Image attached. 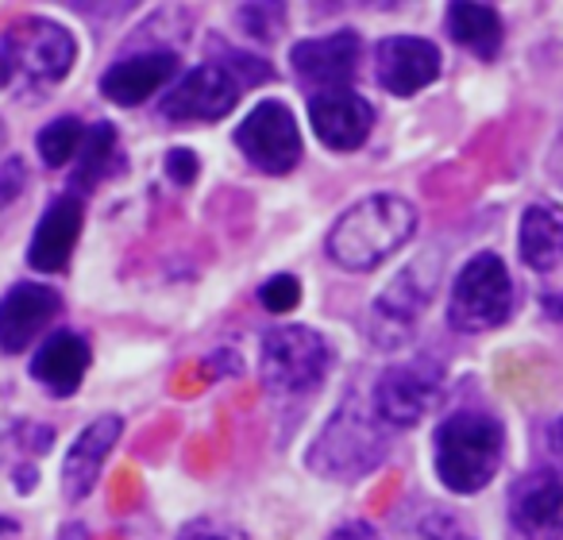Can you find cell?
<instances>
[{
    "mask_svg": "<svg viewBox=\"0 0 563 540\" xmlns=\"http://www.w3.org/2000/svg\"><path fill=\"white\" fill-rule=\"evenodd\" d=\"M258 371H263V386L278 401L309 398L329 378L332 348L321 332L301 329V324H286V329L266 332Z\"/></svg>",
    "mask_w": 563,
    "mask_h": 540,
    "instance_id": "cell-4",
    "label": "cell"
},
{
    "mask_svg": "<svg viewBox=\"0 0 563 540\" xmlns=\"http://www.w3.org/2000/svg\"><path fill=\"white\" fill-rule=\"evenodd\" d=\"M243 86L217 63H201L158 101V117L170 124H212L228 117L240 101Z\"/></svg>",
    "mask_w": 563,
    "mask_h": 540,
    "instance_id": "cell-10",
    "label": "cell"
},
{
    "mask_svg": "<svg viewBox=\"0 0 563 540\" xmlns=\"http://www.w3.org/2000/svg\"><path fill=\"white\" fill-rule=\"evenodd\" d=\"M81 228H86V201L78 194L55 197L27 240V266L40 275H63L81 240Z\"/></svg>",
    "mask_w": 563,
    "mask_h": 540,
    "instance_id": "cell-15",
    "label": "cell"
},
{
    "mask_svg": "<svg viewBox=\"0 0 563 540\" xmlns=\"http://www.w3.org/2000/svg\"><path fill=\"white\" fill-rule=\"evenodd\" d=\"M89 340L78 337V332H55V337L40 340L32 355V378L40 386H47L55 398H66L81 386L89 371Z\"/></svg>",
    "mask_w": 563,
    "mask_h": 540,
    "instance_id": "cell-19",
    "label": "cell"
},
{
    "mask_svg": "<svg viewBox=\"0 0 563 540\" xmlns=\"http://www.w3.org/2000/svg\"><path fill=\"white\" fill-rule=\"evenodd\" d=\"M390 437L394 432L378 421L371 401H363L360 394H347V401L332 414L321 437L309 444L306 463L313 475L329 478V483H360L371 471L383 467L386 452H390Z\"/></svg>",
    "mask_w": 563,
    "mask_h": 540,
    "instance_id": "cell-2",
    "label": "cell"
},
{
    "mask_svg": "<svg viewBox=\"0 0 563 540\" xmlns=\"http://www.w3.org/2000/svg\"><path fill=\"white\" fill-rule=\"evenodd\" d=\"M258 301H263V309H271V313H290V309H298V301H301L298 278L278 275V278H271V283H263Z\"/></svg>",
    "mask_w": 563,
    "mask_h": 540,
    "instance_id": "cell-25",
    "label": "cell"
},
{
    "mask_svg": "<svg viewBox=\"0 0 563 540\" xmlns=\"http://www.w3.org/2000/svg\"><path fill=\"white\" fill-rule=\"evenodd\" d=\"M363 43L355 32H332L317 35V40H301L290 51V66L313 93H340L352 89L355 74H360Z\"/></svg>",
    "mask_w": 563,
    "mask_h": 540,
    "instance_id": "cell-11",
    "label": "cell"
},
{
    "mask_svg": "<svg viewBox=\"0 0 563 540\" xmlns=\"http://www.w3.org/2000/svg\"><path fill=\"white\" fill-rule=\"evenodd\" d=\"M178 74V55L174 51H143V55L120 58L101 78V93L120 109H140L147 104L166 81Z\"/></svg>",
    "mask_w": 563,
    "mask_h": 540,
    "instance_id": "cell-18",
    "label": "cell"
},
{
    "mask_svg": "<svg viewBox=\"0 0 563 540\" xmlns=\"http://www.w3.org/2000/svg\"><path fill=\"white\" fill-rule=\"evenodd\" d=\"M440 390H444V371L432 360H406L386 367L375 378L371 390V409L386 429H413L437 409Z\"/></svg>",
    "mask_w": 563,
    "mask_h": 540,
    "instance_id": "cell-7",
    "label": "cell"
},
{
    "mask_svg": "<svg viewBox=\"0 0 563 540\" xmlns=\"http://www.w3.org/2000/svg\"><path fill=\"white\" fill-rule=\"evenodd\" d=\"M58 540H89V529L81 521H74V525H66V529L58 532Z\"/></svg>",
    "mask_w": 563,
    "mask_h": 540,
    "instance_id": "cell-33",
    "label": "cell"
},
{
    "mask_svg": "<svg viewBox=\"0 0 563 540\" xmlns=\"http://www.w3.org/2000/svg\"><path fill=\"white\" fill-rule=\"evenodd\" d=\"M86 135H89V128L81 124L78 117H58V120H51L47 128H40L35 147H40V158L51 170H63V166L78 163L81 147H86Z\"/></svg>",
    "mask_w": 563,
    "mask_h": 540,
    "instance_id": "cell-23",
    "label": "cell"
},
{
    "mask_svg": "<svg viewBox=\"0 0 563 540\" xmlns=\"http://www.w3.org/2000/svg\"><path fill=\"white\" fill-rule=\"evenodd\" d=\"M4 158L9 155H4V124H0V163H4Z\"/></svg>",
    "mask_w": 563,
    "mask_h": 540,
    "instance_id": "cell-35",
    "label": "cell"
},
{
    "mask_svg": "<svg viewBox=\"0 0 563 540\" xmlns=\"http://www.w3.org/2000/svg\"><path fill=\"white\" fill-rule=\"evenodd\" d=\"M517 247H521V258L529 271L537 275H548L563 263V209L560 205H529L521 217V228H517Z\"/></svg>",
    "mask_w": 563,
    "mask_h": 540,
    "instance_id": "cell-20",
    "label": "cell"
},
{
    "mask_svg": "<svg viewBox=\"0 0 563 540\" xmlns=\"http://www.w3.org/2000/svg\"><path fill=\"white\" fill-rule=\"evenodd\" d=\"M178 540H247V532L232 521H217V517H197L178 532Z\"/></svg>",
    "mask_w": 563,
    "mask_h": 540,
    "instance_id": "cell-26",
    "label": "cell"
},
{
    "mask_svg": "<svg viewBox=\"0 0 563 540\" xmlns=\"http://www.w3.org/2000/svg\"><path fill=\"white\" fill-rule=\"evenodd\" d=\"M120 432H124V421L117 414H104L97 421H89L86 429L78 432V440L70 444L63 463V494L66 502H86L93 494L97 478L104 471V460L117 448Z\"/></svg>",
    "mask_w": 563,
    "mask_h": 540,
    "instance_id": "cell-17",
    "label": "cell"
},
{
    "mask_svg": "<svg viewBox=\"0 0 563 540\" xmlns=\"http://www.w3.org/2000/svg\"><path fill=\"white\" fill-rule=\"evenodd\" d=\"M437 286H440V255H432V251L429 255H417L401 275H394V283L371 306V340L383 352H394V348L406 344L417 324H421L424 309L437 298Z\"/></svg>",
    "mask_w": 563,
    "mask_h": 540,
    "instance_id": "cell-6",
    "label": "cell"
},
{
    "mask_svg": "<svg viewBox=\"0 0 563 540\" xmlns=\"http://www.w3.org/2000/svg\"><path fill=\"white\" fill-rule=\"evenodd\" d=\"M166 174H170L174 186H189V181L197 178V155L186 147H174L170 155H166Z\"/></svg>",
    "mask_w": 563,
    "mask_h": 540,
    "instance_id": "cell-29",
    "label": "cell"
},
{
    "mask_svg": "<svg viewBox=\"0 0 563 540\" xmlns=\"http://www.w3.org/2000/svg\"><path fill=\"white\" fill-rule=\"evenodd\" d=\"M120 166H124V158H120V147H117V128L112 124H93L86 135V147H81L78 155V186H97V181H104L109 174H117Z\"/></svg>",
    "mask_w": 563,
    "mask_h": 540,
    "instance_id": "cell-22",
    "label": "cell"
},
{
    "mask_svg": "<svg viewBox=\"0 0 563 540\" xmlns=\"http://www.w3.org/2000/svg\"><path fill=\"white\" fill-rule=\"evenodd\" d=\"M329 540H383V532L367 521H344L329 532Z\"/></svg>",
    "mask_w": 563,
    "mask_h": 540,
    "instance_id": "cell-30",
    "label": "cell"
},
{
    "mask_svg": "<svg viewBox=\"0 0 563 540\" xmlns=\"http://www.w3.org/2000/svg\"><path fill=\"white\" fill-rule=\"evenodd\" d=\"M444 24H448V35H452L463 51L483 58V63H490L501 51V40H506L498 9L478 4V0H455L452 9H448Z\"/></svg>",
    "mask_w": 563,
    "mask_h": 540,
    "instance_id": "cell-21",
    "label": "cell"
},
{
    "mask_svg": "<svg viewBox=\"0 0 563 540\" xmlns=\"http://www.w3.org/2000/svg\"><path fill=\"white\" fill-rule=\"evenodd\" d=\"M232 140L243 151V158L263 174H290L306 151L298 120L282 101H258L235 128Z\"/></svg>",
    "mask_w": 563,
    "mask_h": 540,
    "instance_id": "cell-9",
    "label": "cell"
},
{
    "mask_svg": "<svg viewBox=\"0 0 563 540\" xmlns=\"http://www.w3.org/2000/svg\"><path fill=\"white\" fill-rule=\"evenodd\" d=\"M27 186V166L20 155H9L4 163H0V209H9L12 201H16L20 194H24Z\"/></svg>",
    "mask_w": 563,
    "mask_h": 540,
    "instance_id": "cell-27",
    "label": "cell"
},
{
    "mask_svg": "<svg viewBox=\"0 0 563 540\" xmlns=\"http://www.w3.org/2000/svg\"><path fill=\"white\" fill-rule=\"evenodd\" d=\"M544 452H548V460L555 463V471L563 475V417H555L544 429Z\"/></svg>",
    "mask_w": 563,
    "mask_h": 540,
    "instance_id": "cell-31",
    "label": "cell"
},
{
    "mask_svg": "<svg viewBox=\"0 0 563 540\" xmlns=\"http://www.w3.org/2000/svg\"><path fill=\"white\" fill-rule=\"evenodd\" d=\"M440 47L421 35H386L375 47V81L390 97H417L440 78Z\"/></svg>",
    "mask_w": 563,
    "mask_h": 540,
    "instance_id": "cell-12",
    "label": "cell"
},
{
    "mask_svg": "<svg viewBox=\"0 0 563 540\" xmlns=\"http://www.w3.org/2000/svg\"><path fill=\"white\" fill-rule=\"evenodd\" d=\"M417 232V209L398 194H371L355 201L336 224L329 228L324 255L352 275H367L398 255Z\"/></svg>",
    "mask_w": 563,
    "mask_h": 540,
    "instance_id": "cell-1",
    "label": "cell"
},
{
    "mask_svg": "<svg viewBox=\"0 0 563 540\" xmlns=\"http://www.w3.org/2000/svg\"><path fill=\"white\" fill-rule=\"evenodd\" d=\"M235 20H240V27H243L247 40L271 43L274 35H278L282 20H286V12H282L278 4H247V9L235 12Z\"/></svg>",
    "mask_w": 563,
    "mask_h": 540,
    "instance_id": "cell-24",
    "label": "cell"
},
{
    "mask_svg": "<svg viewBox=\"0 0 563 540\" xmlns=\"http://www.w3.org/2000/svg\"><path fill=\"white\" fill-rule=\"evenodd\" d=\"M501 455H506V432L498 417L483 409H460L440 421L432 460H437V478L452 494L486 491L498 475Z\"/></svg>",
    "mask_w": 563,
    "mask_h": 540,
    "instance_id": "cell-3",
    "label": "cell"
},
{
    "mask_svg": "<svg viewBox=\"0 0 563 540\" xmlns=\"http://www.w3.org/2000/svg\"><path fill=\"white\" fill-rule=\"evenodd\" d=\"M509 521L529 540L563 537V475L555 467H537L521 475L509 491Z\"/></svg>",
    "mask_w": 563,
    "mask_h": 540,
    "instance_id": "cell-13",
    "label": "cell"
},
{
    "mask_svg": "<svg viewBox=\"0 0 563 540\" xmlns=\"http://www.w3.org/2000/svg\"><path fill=\"white\" fill-rule=\"evenodd\" d=\"M548 313L555 317V321H563V294H552V298H544Z\"/></svg>",
    "mask_w": 563,
    "mask_h": 540,
    "instance_id": "cell-34",
    "label": "cell"
},
{
    "mask_svg": "<svg viewBox=\"0 0 563 540\" xmlns=\"http://www.w3.org/2000/svg\"><path fill=\"white\" fill-rule=\"evenodd\" d=\"M421 532H424V540H475L471 532H463V529H460V521H455V517H448V514L424 517V521H421Z\"/></svg>",
    "mask_w": 563,
    "mask_h": 540,
    "instance_id": "cell-28",
    "label": "cell"
},
{
    "mask_svg": "<svg viewBox=\"0 0 563 540\" xmlns=\"http://www.w3.org/2000/svg\"><path fill=\"white\" fill-rule=\"evenodd\" d=\"M4 55L12 58L16 74H24L32 86H58L74 70L78 43L63 24L47 16H24L4 32Z\"/></svg>",
    "mask_w": 563,
    "mask_h": 540,
    "instance_id": "cell-8",
    "label": "cell"
},
{
    "mask_svg": "<svg viewBox=\"0 0 563 540\" xmlns=\"http://www.w3.org/2000/svg\"><path fill=\"white\" fill-rule=\"evenodd\" d=\"M514 313V278L494 251H478L463 263L452 283L448 301V324L455 332H490Z\"/></svg>",
    "mask_w": 563,
    "mask_h": 540,
    "instance_id": "cell-5",
    "label": "cell"
},
{
    "mask_svg": "<svg viewBox=\"0 0 563 540\" xmlns=\"http://www.w3.org/2000/svg\"><path fill=\"white\" fill-rule=\"evenodd\" d=\"M63 313V294L47 283H16L0 298V352L20 355L35 348L47 324Z\"/></svg>",
    "mask_w": 563,
    "mask_h": 540,
    "instance_id": "cell-14",
    "label": "cell"
},
{
    "mask_svg": "<svg viewBox=\"0 0 563 540\" xmlns=\"http://www.w3.org/2000/svg\"><path fill=\"white\" fill-rule=\"evenodd\" d=\"M309 124H313L317 140L329 151H360L371 140L375 128V109L367 97L340 89V93H313L309 97Z\"/></svg>",
    "mask_w": 563,
    "mask_h": 540,
    "instance_id": "cell-16",
    "label": "cell"
},
{
    "mask_svg": "<svg viewBox=\"0 0 563 540\" xmlns=\"http://www.w3.org/2000/svg\"><path fill=\"white\" fill-rule=\"evenodd\" d=\"M12 78H16V66H12V58L4 55V47H0V89L9 86Z\"/></svg>",
    "mask_w": 563,
    "mask_h": 540,
    "instance_id": "cell-32",
    "label": "cell"
}]
</instances>
